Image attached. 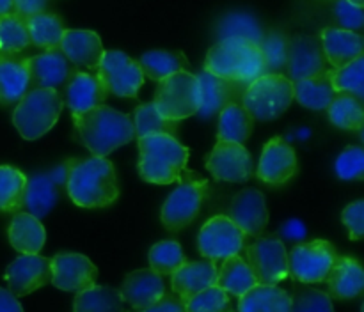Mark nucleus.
I'll list each match as a JSON object with an SVG mask.
<instances>
[{
  "label": "nucleus",
  "mask_w": 364,
  "mask_h": 312,
  "mask_svg": "<svg viewBox=\"0 0 364 312\" xmlns=\"http://www.w3.org/2000/svg\"><path fill=\"white\" fill-rule=\"evenodd\" d=\"M66 191L71 201L85 209L109 208L119 197L114 163L102 156L68 160Z\"/></svg>",
  "instance_id": "1"
},
{
  "label": "nucleus",
  "mask_w": 364,
  "mask_h": 312,
  "mask_svg": "<svg viewBox=\"0 0 364 312\" xmlns=\"http://www.w3.org/2000/svg\"><path fill=\"white\" fill-rule=\"evenodd\" d=\"M73 116L77 140L92 156L107 158L121 145L135 138L132 117L107 105H96Z\"/></svg>",
  "instance_id": "2"
},
{
  "label": "nucleus",
  "mask_w": 364,
  "mask_h": 312,
  "mask_svg": "<svg viewBox=\"0 0 364 312\" xmlns=\"http://www.w3.org/2000/svg\"><path fill=\"white\" fill-rule=\"evenodd\" d=\"M137 169L146 183L171 184L180 179L188 162V149L167 133L139 137Z\"/></svg>",
  "instance_id": "3"
},
{
  "label": "nucleus",
  "mask_w": 364,
  "mask_h": 312,
  "mask_svg": "<svg viewBox=\"0 0 364 312\" xmlns=\"http://www.w3.org/2000/svg\"><path fill=\"white\" fill-rule=\"evenodd\" d=\"M63 94L53 89H31L18 101L13 123L25 140H36L48 133L63 112Z\"/></svg>",
  "instance_id": "4"
},
{
  "label": "nucleus",
  "mask_w": 364,
  "mask_h": 312,
  "mask_svg": "<svg viewBox=\"0 0 364 312\" xmlns=\"http://www.w3.org/2000/svg\"><path fill=\"white\" fill-rule=\"evenodd\" d=\"M294 101V84L283 73H265L242 92V106L256 121L279 119Z\"/></svg>",
  "instance_id": "5"
},
{
  "label": "nucleus",
  "mask_w": 364,
  "mask_h": 312,
  "mask_svg": "<svg viewBox=\"0 0 364 312\" xmlns=\"http://www.w3.org/2000/svg\"><path fill=\"white\" fill-rule=\"evenodd\" d=\"M178 181L180 184L171 191L160 213L164 227L171 233L187 229L198 218L208 191V179L192 170H183Z\"/></svg>",
  "instance_id": "6"
},
{
  "label": "nucleus",
  "mask_w": 364,
  "mask_h": 312,
  "mask_svg": "<svg viewBox=\"0 0 364 312\" xmlns=\"http://www.w3.org/2000/svg\"><path fill=\"white\" fill-rule=\"evenodd\" d=\"M153 103L160 116L176 123L198 113L199 89L196 74L191 71H178L160 80Z\"/></svg>",
  "instance_id": "7"
},
{
  "label": "nucleus",
  "mask_w": 364,
  "mask_h": 312,
  "mask_svg": "<svg viewBox=\"0 0 364 312\" xmlns=\"http://www.w3.org/2000/svg\"><path fill=\"white\" fill-rule=\"evenodd\" d=\"M244 259L258 284L277 286L290 277L288 250L277 234L256 238L245 247Z\"/></svg>",
  "instance_id": "8"
},
{
  "label": "nucleus",
  "mask_w": 364,
  "mask_h": 312,
  "mask_svg": "<svg viewBox=\"0 0 364 312\" xmlns=\"http://www.w3.org/2000/svg\"><path fill=\"white\" fill-rule=\"evenodd\" d=\"M338 257V250L331 241L311 240L297 243L288 252V269L301 284L326 282Z\"/></svg>",
  "instance_id": "9"
},
{
  "label": "nucleus",
  "mask_w": 364,
  "mask_h": 312,
  "mask_svg": "<svg viewBox=\"0 0 364 312\" xmlns=\"http://www.w3.org/2000/svg\"><path fill=\"white\" fill-rule=\"evenodd\" d=\"M95 73L105 91L117 98H137L144 84V73L137 60L119 50L103 52L98 69Z\"/></svg>",
  "instance_id": "10"
},
{
  "label": "nucleus",
  "mask_w": 364,
  "mask_h": 312,
  "mask_svg": "<svg viewBox=\"0 0 364 312\" xmlns=\"http://www.w3.org/2000/svg\"><path fill=\"white\" fill-rule=\"evenodd\" d=\"M68 160L59 163L48 172H38L27 177L23 195V209L31 213L36 218H45L55 204L59 202L60 195L66 190L68 183Z\"/></svg>",
  "instance_id": "11"
},
{
  "label": "nucleus",
  "mask_w": 364,
  "mask_h": 312,
  "mask_svg": "<svg viewBox=\"0 0 364 312\" xmlns=\"http://www.w3.org/2000/svg\"><path fill=\"white\" fill-rule=\"evenodd\" d=\"M245 234L235 225L230 216L217 215L203 223L198 234V250L213 262L224 261L230 255L240 254L245 245Z\"/></svg>",
  "instance_id": "12"
},
{
  "label": "nucleus",
  "mask_w": 364,
  "mask_h": 312,
  "mask_svg": "<svg viewBox=\"0 0 364 312\" xmlns=\"http://www.w3.org/2000/svg\"><path fill=\"white\" fill-rule=\"evenodd\" d=\"M206 169L219 181L245 183L252 176V156L244 144L219 138L206 158Z\"/></svg>",
  "instance_id": "13"
},
{
  "label": "nucleus",
  "mask_w": 364,
  "mask_h": 312,
  "mask_svg": "<svg viewBox=\"0 0 364 312\" xmlns=\"http://www.w3.org/2000/svg\"><path fill=\"white\" fill-rule=\"evenodd\" d=\"M4 279L14 296H27L52 284V264L39 254H21L7 266Z\"/></svg>",
  "instance_id": "14"
},
{
  "label": "nucleus",
  "mask_w": 364,
  "mask_h": 312,
  "mask_svg": "<svg viewBox=\"0 0 364 312\" xmlns=\"http://www.w3.org/2000/svg\"><path fill=\"white\" fill-rule=\"evenodd\" d=\"M299 172L297 155L283 137H274L263 145L258 163L259 181L269 186H283Z\"/></svg>",
  "instance_id": "15"
},
{
  "label": "nucleus",
  "mask_w": 364,
  "mask_h": 312,
  "mask_svg": "<svg viewBox=\"0 0 364 312\" xmlns=\"http://www.w3.org/2000/svg\"><path fill=\"white\" fill-rule=\"evenodd\" d=\"M52 264V284L60 291H78L96 284L98 268L84 254L59 252L50 259Z\"/></svg>",
  "instance_id": "16"
},
{
  "label": "nucleus",
  "mask_w": 364,
  "mask_h": 312,
  "mask_svg": "<svg viewBox=\"0 0 364 312\" xmlns=\"http://www.w3.org/2000/svg\"><path fill=\"white\" fill-rule=\"evenodd\" d=\"M228 216L245 236H262L269 223L265 194L252 186L240 190L231 201Z\"/></svg>",
  "instance_id": "17"
},
{
  "label": "nucleus",
  "mask_w": 364,
  "mask_h": 312,
  "mask_svg": "<svg viewBox=\"0 0 364 312\" xmlns=\"http://www.w3.org/2000/svg\"><path fill=\"white\" fill-rule=\"evenodd\" d=\"M27 66L31 73V89H53L59 92L77 71L60 48L45 50L43 53L28 57Z\"/></svg>",
  "instance_id": "18"
},
{
  "label": "nucleus",
  "mask_w": 364,
  "mask_h": 312,
  "mask_svg": "<svg viewBox=\"0 0 364 312\" xmlns=\"http://www.w3.org/2000/svg\"><path fill=\"white\" fill-rule=\"evenodd\" d=\"M327 69V60L323 55L322 43L313 35H295L288 39L287 77L288 80L297 82L302 78L315 77Z\"/></svg>",
  "instance_id": "19"
},
{
  "label": "nucleus",
  "mask_w": 364,
  "mask_h": 312,
  "mask_svg": "<svg viewBox=\"0 0 364 312\" xmlns=\"http://www.w3.org/2000/svg\"><path fill=\"white\" fill-rule=\"evenodd\" d=\"M167 293L164 275L153 272L151 268L135 269L128 273L123 280L119 294L134 311H142L155 303Z\"/></svg>",
  "instance_id": "20"
},
{
  "label": "nucleus",
  "mask_w": 364,
  "mask_h": 312,
  "mask_svg": "<svg viewBox=\"0 0 364 312\" xmlns=\"http://www.w3.org/2000/svg\"><path fill=\"white\" fill-rule=\"evenodd\" d=\"M59 48L75 67H84L89 71L98 69V64L105 52L102 39L96 32L78 30V28L64 30Z\"/></svg>",
  "instance_id": "21"
},
{
  "label": "nucleus",
  "mask_w": 364,
  "mask_h": 312,
  "mask_svg": "<svg viewBox=\"0 0 364 312\" xmlns=\"http://www.w3.org/2000/svg\"><path fill=\"white\" fill-rule=\"evenodd\" d=\"M327 291L334 300H354L364 291V272L361 262L352 255H338L326 279Z\"/></svg>",
  "instance_id": "22"
},
{
  "label": "nucleus",
  "mask_w": 364,
  "mask_h": 312,
  "mask_svg": "<svg viewBox=\"0 0 364 312\" xmlns=\"http://www.w3.org/2000/svg\"><path fill=\"white\" fill-rule=\"evenodd\" d=\"M60 94L71 113H80L96 105H103L109 92L105 91L96 73L92 74L87 71L77 69L71 74Z\"/></svg>",
  "instance_id": "23"
},
{
  "label": "nucleus",
  "mask_w": 364,
  "mask_h": 312,
  "mask_svg": "<svg viewBox=\"0 0 364 312\" xmlns=\"http://www.w3.org/2000/svg\"><path fill=\"white\" fill-rule=\"evenodd\" d=\"M217 264L210 259L203 261H185L174 273H171V287L183 301L194 296L199 291L215 286Z\"/></svg>",
  "instance_id": "24"
},
{
  "label": "nucleus",
  "mask_w": 364,
  "mask_h": 312,
  "mask_svg": "<svg viewBox=\"0 0 364 312\" xmlns=\"http://www.w3.org/2000/svg\"><path fill=\"white\" fill-rule=\"evenodd\" d=\"M318 39L322 43L327 64L333 67L345 66L361 57L364 52V39L359 32L327 27L320 32Z\"/></svg>",
  "instance_id": "25"
},
{
  "label": "nucleus",
  "mask_w": 364,
  "mask_h": 312,
  "mask_svg": "<svg viewBox=\"0 0 364 312\" xmlns=\"http://www.w3.org/2000/svg\"><path fill=\"white\" fill-rule=\"evenodd\" d=\"M196 78H198L199 89L198 113L201 117H213L215 113H219L228 103H237L233 101L237 92H244L235 82L224 80V78L215 77V74L208 73V71L205 69L199 74H196Z\"/></svg>",
  "instance_id": "26"
},
{
  "label": "nucleus",
  "mask_w": 364,
  "mask_h": 312,
  "mask_svg": "<svg viewBox=\"0 0 364 312\" xmlns=\"http://www.w3.org/2000/svg\"><path fill=\"white\" fill-rule=\"evenodd\" d=\"M31 91L27 59L20 55L0 57V105L16 106Z\"/></svg>",
  "instance_id": "27"
},
{
  "label": "nucleus",
  "mask_w": 364,
  "mask_h": 312,
  "mask_svg": "<svg viewBox=\"0 0 364 312\" xmlns=\"http://www.w3.org/2000/svg\"><path fill=\"white\" fill-rule=\"evenodd\" d=\"M7 238L11 247L20 254H39L45 247L46 230L41 220L27 211H18L7 227Z\"/></svg>",
  "instance_id": "28"
},
{
  "label": "nucleus",
  "mask_w": 364,
  "mask_h": 312,
  "mask_svg": "<svg viewBox=\"0 0 364 312\" xmlns=\"http://www.w3.org/2000/svg\"><path fill=\"white\" fill-rule=\"evenodd\" d=\"M245 45H247V41H244V39H219V43L213 45L206 53L205 71L224 78V80L233 82Z\"/></svg>",
  "instance_id": "29"
},
{
  "label": "nucleus",
  "mask_w": 364,
  "mask_h": 312,
  "mask_svg": "<svg viewBox=\"0 0 364 312\" xmlns=\"http://www.w3.org/2000/svg\"><path fill=\"white\" fill-rule=\"evenodd\" d=\"M290 293L279 286L256 284L255 287L238 296V312H288Z\"/></svg>",
  "instance_id": "30"
},
{
  "label": "nucleus",
  "mask_w": 364,
  "mask_h": 312,
  "mask_svg": "<svg viewBox=\"0 0 364 312\" xmlns=\"http://www.w3.org/2000/svg\"><path fill=\"white\" fill-rule=\"evenodd\" d=\"M256 284L258 282H256L251 268L242 255H230L224 261H220V266H217L215 286L226 291L230 296H242Z\"/></svg>",
  "instance_id": "31"
},
{
  "label": "nucleus",
  "mask_w": 364,
  "mask_h": 312,
  "mask_svg": "<svg viewBox=\"0 0 364 312\" xmlns=\"http://www.w3.org/2000/svg\"><path fill=\"white\" fill-rule=\"evenodd\" d=\"M329 69L315 74V77L302 78V80L291 82L294 84V99H297L302 106L311 110H326L338 94L331 84Z\"/></svg>",
  "instance_id": "32"
},
{
  "label": "nucleus",
  "mask_w": 364,
  "mask_h": 312,
  "mask_svg": "<svg viewBox=\"0 0 364 312\" xmlns=\"http://www.w3.org/2000/svg\"><path fill=\"white\" fill-rule=\"evenodd\" d=\"M139 66H141L144 77L160 82L169 74L178 73V71H188L191 62L183 52L151 50V52L142 53L141 59H139Z\"/></svg>",
  "instance_id": "33"
},
{
  "label": "nucleus",
  "mask_w": 364,
  "mask_h": 312,
  "mask_svg": "<svg viewBox=\"0 0 364 312\" xmlns=\"http://www.w3.org/2000/svg\"><path fill=\"white\" fill-rule=\"evenodd\" d=\"M219 117V131L217 137L220 140H231L244 144L249 137H251L252 130H255V119L251 113L238 103H228L223 110H220Z\"/></svg>",
  "instance_id": "34"
},
{
  "label": "nucleus",
  "mask_w": 364,
  "mask_h": 312,
  "mask_svg": "<svg viewBox=\"0 0 364 312\" xmlns=\"http://www.w3.org/2000/svg\"><path fill=\"white\" fill-rule=\"evenodd\" d=\"M73 312H123V298L114 287L92 284L78 291L73 301Z\"/></svg>",
  "instance_id": "35"
},
{
  "label": "nucleus",
  "mask_w": 364,
  "mask_h": 312,
  "mask_svg": "<svg viewBox=\"0 0 364 312\" xmlns=\"http://www.w3.org/2000/svg\"><path fill=\"white\" fill-rule=\"evenodd\" d=\"M25 25H27L31 45L43 50L59 48L60 39H63L64 30H66L63 20L57 14L46 13V11L27 18Z\"/></svg>",
  "instance_id": "36"
},
{
  "label": "nucleus",
  "mask_w": 364,
  "mask_h": 312,
  "mask_svg": "<svg viewBox=\"0 0 364 312\" xmlns=\"http://www.w3.org/2000/svg\"><path fill=\"white\" fill-rule=\"evenodd\" d=\"M326 110L329 112L331 123L340 130H363L364 108L361 99L355 96L348 94V92H338Z\"/></svg>",
  "instance_id": "37"
},
{
  "label": "nucleus",
  "mask_w": 364,
  "mask_h": 312,
  "mask_svg": "<svg viewBox=\"0 0 364 312\" xmlns=\"http://www.w3.org/2000/svg\"><path fill=\"white\" fill-rule=\"evenodd\" d=\"M27 176L13 165H0V211L18 213L23 208Z\"/></svg>",
  "instance_id": "38"
},
{
  "label": "nucleus",
  "mask_w": 364,
  "mask_h": 312,
  "mask_svg": "<svg viewBox=\"0 0 364 312\" xmlns=\"http://www.w3.org/2000/svg\"><path fill=\"white\" fill-rule=\"evenodd\" d=\"M263 34L265 32L259 27L258 20L247 13H230L217 25V38L219 39L237 38L252 43V45H259Z\"/></svg>",
  "instance_id": "39"
},
{
  "label": "nucleus",
  "mask_w": 364,
  "mask_h": 312,
  "mask_svg": "<svg viewBox=\"0 0 364 312\" xmlns=\"http://www.w3.org/2000/svg\"><path fill=\"white\" fill-rule=\"evenodd\" d=\"M134 135L135 137H146V135H156V133H167L176 137L178 135V123L176 121H169L166 117L160 116L156 110L155 103H142L134 110Z\"/></svg>",
  "instance_id": "40"
},
{
  "label": "nucleus",
  "mask_w": 364,
  "mask_h": 312,
  "mask_svg": "<svg viewBox=\"0 0 364 312\" xmlns=\"http://www.w3.org/2000/svg\"><path fill=\"white\" fill-rule=\"evenodd\" d=\"M31 46L25 20L16 14L0 18V57L20 55L25 48Z\"/></svg>",
  "instance_id": "41"
},
{
  "label": "nucleus",
  "mask_w": 364,
  "mask_h": 312,
  "mask_svg": "<svg viewBox=\"0 0 364 312\" xmlns=\"http://www.w3.org/2000/svg\"><path fill=\"white\" fill-rule=\"evenodd\" d=\"M336 92H348L355 98H364V55L341 67L327 71Z\"/></svg>",
  "instance_id": "42"
},
{
  "label": "nucleus",
  "mask_w": 364,
  "mask_h": 312,
  "mask_svg": "<svg viewBox=\"0 0 364 312\" xmlns=\"http://www.w3.org/2000/svg\"><path fill=\"white\" fill-rule=\"evenodd\" d=\"M148 259L149 268L160 275H171L187 261L183 248L174 240H164L153 245Z\"/></svg>",
  "instance_id": "43"
},
{
  "label": "nucleus",
  "mask_w": 364,
  "mask_h": 312,
  "mask_svg": "<svg viewBox=\"0 0 364 312\" xmlns=\"http://www.w3.org/2000/svg\"><path fill=\"white\" fill-rule=\"evenodd\" d=\"M288 312H334L333 298L326 291L297 282L294 286V294H290Z\"/></svg>",
  "instance_id": "44"
},
{
  "label": "nucleus",
  "mask_w": 364,
  "mask_h": 312,
  "mask_svg": "<svg viewBox=\"0 0 364 312\" xmlns=\"http://www.w3.org/2000/svg\"><path fill=\"white\" fill-rule=\"evenodd\" d=\"M267 73H283L287 69L288 59V38L281 30H270L263 34L259 41Z\"/></svg>",
  "instance_id": "45"
},
{
  "label": "nucleus",
  "mask_w": 364,
  "mask_h": 312,
  "mask_svg": "<svg viewBox=\"0 0 364 312\" xmlns=\"http://www.w3.org/2000/svg\"><path fill=\"white\" fill-rule=\"evenodd\" d=\"M265 73H267V66H265V60H263L262 50H259L258 45L247 43L244 52H242L240 62H238L233 82L242 89V91H244L249 84L258 80V78L263 77Z\"/></svg>",
  "instance_id": "46"
},
{
  "label": "nucleus",
  "mask_w": 364,
  "mask_h": 312,
  "mask_svg": "<svg viewBox=\"0 0 364 312\" xmlns=\"http://www.w3.org/2000/svg\"><path fill=\"white\" fill-rule=\"evenodd\" d=\"M231 298L219 286H210L185 301L187 312H231Z\"/></svg>",
  "instance_id": "47"
},
{
  "label": "nucleus",
  "mask_w": 364,
  "mask_h": 312,
  "mask_svg": "<svg viewBox=\"0 0 364 312\" xmlns=\"http://www.w3.org/2000/svg\"><path fill=\"white\" fill-rule=\"evenodd\" d=\"M338 177L343 181H359L364 177V151L359 145H348L334 163Z\"/></svg>",
  "instance_id": "48"
},
{
  "label": "nucleus",
  "mask_w": 364,
  "mask_h": 312,
  "mask_svg": "<svg viewBox=\"0 0 364 312\" xmlns=\"http://www.w3.org/2000/svg\"><path fill=\"white\" fill-rule=\"evenodd\" d=\"M334 16L341 28L352 32H361L364 25V13L363 7L348 2V0H336L334 4Z\"/></svg>",
  "instance_id": "49"
},
{
  "label": "nucleus",
  "mask_w": 364,
  "mask_h": 312,
  "mask_svg": "<svg viewBox=\"0 0 364 312\" xmlns=\"http://www.w3.org/2000/svg\"><path fill=\"white\" fill-rule=\"evenodd\" d=\"M341 220H343L345 227L348 230V238L352 241H359L364 234V201L352 202L341 213Z\"/></svg>",
  "instance_id": "50"
},
{
  "label": "nucleus",
  "mask_w": 364,
  "mask_h": 312,
  "mask_svg": "<svg viewBox=\"0 0 364 312\" xmlns=\"http://www.w3.org/2000/svg\"><path fill=\"white\" fill-rule=\"evenodd\" d=\"M137 312H185V301L178 294L166 293L155 303Z\"/></svg>",
  "instance_id": "51"
},
{
  "label": "nucleus",
  "mask_w": 364,
  "mask_h": 312,
  "mask_svg": "<svg viewBox=\"0 0 364 312\" xmlns=\"http://www.w3.org/2000/svg\"><path fill=\"white\" fill-rule=\"evenodd\" d=\"M14 14L21 20L34 16V14L43 13L48 6V0H13Z\"/></svg>",
  "instance_id": "52"
},
{
  "label": "nucleus",
  "mask_w": 364,
  "mask_h": 312,
  "mask_svg": "<svg viewBox=\"0 0 364 312\" xmlns=\"http://www.w3.org/2000/svg\"><path fill=\"white\" fill-rule=\"evenodd\" d=\"M0 312H23V307L9 289L0 287Z\"/></svg>",
  "instance_id": "53"
},
{
  "label": "nucleus",
  "mask_w": 364,
  "mask_h": 312,
  "mask_svg": "<svg viewBox=\"0 0 364 312\" xmlns=\"http://www.w3.org/2000/svg\"><path fill=\"white\" fill-rule=\"evenodd\" d=\"M14 14V4L13 0H0V18Z\"/></svg>",
  "instance_id": "54"
},
{
  "label": "nucleus",
  "mask_w": 364,
  "mask_h": 312,
  "mask_svg": "<svg viewBox=\"0 0 364 312\" xmlns=\"http://www.w3.org/2000/svg\"><path fill=\"white\" fill-rule=\"evenodd\" d=\"M348 2L355 4V6H359V7H363V6H364V0H348Z\"/></svg>",
  "instance_id": "55"
},
{
  "label": "nucleus",
  "mask_w": 364,
  "mask_h": 312,
  "mask_svg": "<svg viewBox=\"0 0 364 312\" xmlns=\"http://www.w3.org/2000/svg\"><path fill=\"white\" fill-rule=\"evenodd\" d=\"M185 312H187V311H185Z\"/></svg>",
  "instance_id": "56"
},
{
  "label": "nucleus",
  "mask_w": 364,
  "mask_h": 312,
  "mask_svg": "<svg viewBox=\"0 0 364 312\" xmlns=\"http://www.w3.org/2000/svg\"><path fill=\"white\" fill-rule=\"evenodd\" d=\"M231 312H233V311H231Z\"/></svg>",
  "instance_id": "57"
}]
</instances>
